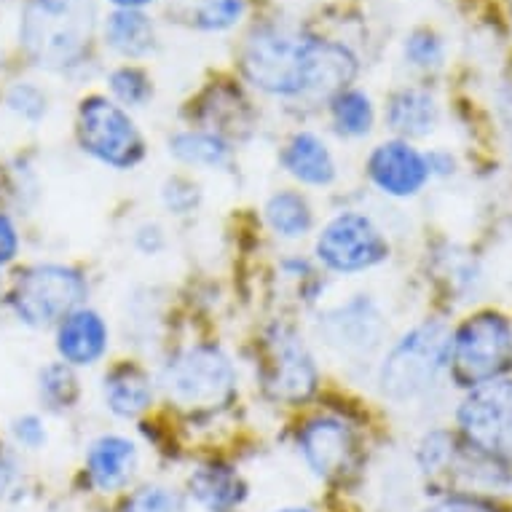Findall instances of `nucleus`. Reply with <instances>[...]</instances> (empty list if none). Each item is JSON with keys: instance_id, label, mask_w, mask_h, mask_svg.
Segmentation results:
<instances>
[{"instance_id": "1", "label": "nucleus", "mask_w": 512, "mask_h": 512, "mask_svg": "<svg viewBox=\"0 0 512 512\" xmlns=\"http://www.w3.org/2000/svg\"><path fill=\"white\" fill-rule=\"evenodd\" d=\"M242 68L252 86L274 97L333 100L357 76V57L344 43L261 27L244 46Z\"/></svg>"}, {"instance_id": "2", "label": "nucleus", "mask_w": 512, "mask_h": 512, "mask_svg": "<svg viewBox=\"0 0 512 512\" xmlns=\"http://www.w3.org/2000/svg\"><path fill=\"white\" fill-rule=\"evenodd\" d=\"M92 33V0H30L19 30L27 54L49 70L76 65L86 54Z\"/></svg>"}, {"instance_id": "3", "label": "nucleus", "mask_w": 512, "mask_h": 512, "mask_svg": "<svg viewBox=\"0 0 512 512\" xmlns=\"http://www.w3.org/2000/svg\"><path fill=\"white\" fill-rule=\"evenodd\" d=\"M451 341V330L437 319H427L405 333L381 362V395L392 403H413L427 395L440 373L451 365Z\"/></svg>"}, {"instance_id": "4", "label": "nucleus", "mask_w": 512, "mask_h": 512, "mask_svg": "<svg viewBox=\"0 0 512 512\" xmlns=\"http://www.w3.org/2000/svg\"><path fill=\"white\" fill-rule=\"evenodd\" d=\"M86 279L70 266L41 263L30 266L11 287V309L30 328H51L81 309L86 301Z\"/></svg>"}, {"instance_id": "5", "label": "nucleus", "mask_w": 512, "mask_h": 512, "mask_svg": "<svg viewBox=\"0 0 512 512\" xmlns=\"http://www.w3.org/2000/svg\"><path fill=\"white\" fill-rule=\"evenodd\" d=\"M164 389L172 403L191 411H210L234 397V365L218 346H191L167 362Z\"/></svg>"}, {"instance_id": "6", "label": "nucleus", "mask_w": 512, "mask_h": 512, "mask_svg": "<svg viewBox=\"0 0 512 512\" xmlns=\"http://www.w3.org/2000/svg\"><path fill=\"white\" fill-rule=\"evenodd\" d=\"M454 376L478 387L502 378L512 368V328L496 311H480L464 322L451 341Z\"/></svg>"}, {"instance_id": "7", "label": "nucleus", "mask_w": 512, "mask_h": 512, "mask_svg": "<svg viewBox=\"0 0 512 512\" xmlns=\"http://www.w3.org/2000/svg\"><path fill=\"white\" fill-rule=\"evenodd\" d=\"M78 143L105 167L132 169L145 159L143 135L121 105L108 97H86L78 108Z\"/></svg>"}, {"instance_id": "8", "label": "nucleus", "mask_w": 512, "mask_h": 512, "mask_svg": "<svg viewBox=\"0 0 512 512\" xmlns=\"http://www.w3.org/2000/svg\"><path fill=\"white\" fill-rule=\"evenodd\" d=\"M317 261L336 274H362L389 258L387 236L362 212H341L317 236Z\"/></svg>"}, {"instance_id": "9", "label": "nucleus", "mask_w": 512, "mask_h": 512, "mask_svg": "<svg viewBox=\"0 0 512 512\" xmlns=\"http://www.w3.org/2000/svg\"><path fill=\"white\" fill-rule=\"evenodd\" d=\"M459 427L480 454L512 459V381L496 378L470 389L459 405Z\"/></svg>"}, {"instance_id": "10", "label": "nucleus", "mask_w": 512, "mask_h": 512, "mask_svg": "<svg viewBox=\"0 0 512 512\" xmlns=\"http://www.w3.org/2000/svg\"><path fill=\"white\" fill-rule=\"evenodd\" d=\"M263 387L274 400L287 405L306 403L317 392V362L293 328H271L261 365Z\"/></svg>"}, {"instance_id": "11", "label": "nucleus", "mask_w": 512, "mask_h": 512, "mask_svg": "<svg viewBox=\"0 0 512 512\" xmlns=\"http://www.w3.org/2000/svg\"><path fill=\"white\" fill-rule=\"evenodd\" d=\"M384 314L370 295H352L319 317V336L346 357H368L384 341Z\"/></svg>"}, {"instance_id": "12", "label": "nucleus", "mask_w": 512, "mask_h": 512, "mask_svg": "<svg viewBox=\"0 0 512 512\" xmlns=\"http://www.w3.org/2000/svg\"><path fill=\"white\" fill-rule=\"evenodd\" d=\"M298 451L309 470L319 478H341L354 467L357 437L346 421L336 416H317L298 432Z\"/></svg>"}, {"instance_id": "13", "label": "nucleus", "mask_w": 512, "mask_h": 512, "mask_svg": "<svg viewBox=\"0 0 512 512\" xmlns=\"http://www.w3.org/2000/svg\"><path fill=\"white\" fill-rule=\"evenodd\" d=\"M368 175L381 194L408 199V196L419 194L421 188L427 185V156H421L405 140H389V143H381L376 151L370 153Z\"/></svg>"}, {"instance_id": "14", "label": "nucleus", "mask_w": 512, "mask_h": 512, "mask_svg": "<svg viewBox=\"0 0 512 512\" xmlns=\"http://www.w3.org/2000/svg\"><path fill=\"white\" fill-rule=\"evenodd\" d=\"M110 330L100 311L76 309L57 325V352L70 368H89L108 352Z\"/></svg>"}, {"instance_id": "15", "label": "nucleus", "mask_w": 512, "mask_h": 512, "mask_svg": "<svg viewBox=\"0 0 512 512\" xmlns=\"http://www.w3.org/2000/svg\"><path fill=\"white\" fill-rule=\"evenodd\" d=\"M137 464L140 454L129 437L102 435L86 451V472L92 486L102 494H113L129 486V480L135 478Z\"/></svg>"}, {"instance_id": "16", "label": "nucleus", "mask_w": 512, "mask_h": 512, "mask_svg": "<svg viewBox=\"0 0 512 512\" xmlns=\"http://www.w3.org/2000/svg\"><path fill=\"white\" fill-rule=\"evenodd\" d=\"M282 167L298 183L311 185V188H325L338 177L333 151L322 137L311 135V132H298L287 140L285 151H282Z\"/></svg>"}, {"instance_id": "17", "label": "nucleus", "mask_w": 512, "mask_h": 512, "mask_svg": "<svg viewBox=\"0 0 512 512\" xmlns=\"http://www.w3.org/2000/svg\"><path fill=\"white\" fill-rule=\"evenodd\" d=\"M153 403V381L135 362H121L105 376V405L121 419H135Z\"/></svg>"}, {"instance_id": "18", "label": "nucleus", "mask_w": 512, "mask_h": 512, "mask_svg": "<svg viewBox=\"0 0 512 512\" xmlns=\"http://www.w3.org/2000/svg\"><path fill=\"white\" fill-rule=\"evenodd\" d=\"M188 494L207 512H231L242 504L244 483L228 464H202L188 478Z\"/></svg>"}, {"instance_id": "19", "label": "nucleus", "mask_w": 512, "mask_h": 512, "mask_svg": "<svg viewBox=\"0 0 512 512\" xmlns=\"http://www.w3.org/2000/svg\"><path fill=\"white\" fill-rule=\"evenodd\" d=\"M437 110L435 97L424 89H400L389 97L387 121L397 135L403 137H427L435 132Z\"/></svg>"}, {"instance_id": "20", "label": "nucleus", "mask_w": 512, "mask_h": 512, "mask_svg": "<svg viewBox=\"0 0 512 512\" xmlns=\"http://www.w3.org/2000/svg\"><path fill=\"white\" fill-rule=\"evenodd\" d=\"M105 41L110 49H116L124 57H145L153 49L156 33H153V22L145 17L143 11L135 9H118L110 14L108 25H105Z\"/></svg>"}, {"instance_id": "21", "label": "nucleus", "mask_w": 512, "mask_h": 512, "mask_svg": "<svg viewBox=\"0 0 512 512\" xmlns=\"http://www.w3.org/2000/svg\"><path fill=\"white\" fill-rule=\"evenodd\" d=\"M169 153L188 167L223 169L231 161V148L212 132H180L169 140Z\"/></svg>"}, {"instance_id": "22", "label": "nucleus", "mask_w": 512, "mask_h": 512, "mask_svg": "<svg viewBox=\"0 0 512 512\" xmlns=\"http://www.w3.org/2000/svg\"><path fill=\"white\" fill-rule=\"evenodd\" d=\"M266 220L271 231L282 239H301L311 231L314 215L306 196L298 191H279L266 202Z\"/></svg>"}, {"instance_id": "23", "label": "nucleus", "mask_w": 512, "mask_h": 512, "mask_svg": "<svg viewBox=\"0 0 512 512\" xmlns=\"http://www.w3.org/2000/svg\"><path fill=\"white\" fill-rule=\"evenodd\" d=\"M330 116H333V126L341 137L349 140H360V137L370 135L376 113H373V102L360 89H344L330 100Z\"/></svg>"}, {"instance_id": "24", "label": "nucleus", "mask_w": 512, "mask_h": 512, "mask_svg": "<svg viewBox=\"0 0 512 512\" xmlns=\"http://www.w3.org/2000/svg\"><path fill=\"white\" fill-rule=\"evenodd\" d=\"M38 389H41V400L54 411H65L73 408L78 400V378L70 365L65 362H51L41 370L38 376Z\"/></svg>"}, {"instance_id": "25", "label": "nucleus", "mask_w": 512, "mask_h": 512, "mask_svg": "<svg viewBox=\"0 0 512 512\" xmlns=\"http://www.w3.org/2000/svg\"><path fill=\"white\" fill-rule=\"evenodd\" d=\"M108 84L113 97H116L121 105H126V108H143L145 102L153 97L151 81H148V76H145L140 68H129V65H124V68L113 70L108 78Z\"/></svg>"}, {"instance_id": "26", "label": "nucleus", "mask_w": 512, "mask_h": 512, "mask_svg": "<svg viewBox=\"0 0 512 512\" xmlns=\"http://www.w3.org/2000/svg\"><path fill=\"white\" fill-rule=\"evenodd\" d=\"M124 512H188L183 496L169 486H143L129 496L124 504Z\"/></svg>"}, {"instance_id": "27", "label": "nucleus", "mask_w": 512, "mask_h": 512, "mask_svg": "<svg viewBox=\"0 0 512 512\" xmlns=\"http://www.w3.org/2000/svg\"><path fill=\"white\" fill-rule=\"evenodd\" d=\"M196 25L202 30H228L239 22L242 0H196Z\"/></svg>"}, {"instance_id": "28", "label": "nucleus", "mask_w": 512, "mask_h": 512, "mask_svg": "<svg viewBox=\"0 0 512 512\" xmlns=\"http://www.w3.org/2000/svg\"><path fill=\"white\" fill-rule=\"evenodd\" d=\"M161 202L172 215H188L194 212L202 202V191L194 180H188L183 175L169 177L167 183L161 185Z\"/></svg>"}, {"instance_id": "29", "label": "nucleus", "mask_w": 512, "mask_h": 512, "mask_svg": "<svg viewBox=\"0 0 512 512\" xmlns=\"http://www.w3.org/2000/svg\"><path fill=\"white\" fill-rule=\"evenodd\" d=\"M405 59L413 68L429 70L443 62V43L429 30H416L405 38Z\"/></svg>"}, {"instance_id": "30", "label": "nucleus", "mask_w": 512, "mask_h": 512, "mask_svg": "<svg viewBox=\"0 0 512 512\" xmlns=\"http://www.w3.org/2000/svg\"><path fill=\"white\" fill-rule=\"evenodd\" d=\"M9 108L17 113V116H22L25 121H41L43 116H46V110H49V105H46V94L38 89V86L33 84H17L14 89L9 92Z\"/></svg>"}, {"instance_id": "31", "label": "nucleus", "mask_w": 512, "mask_h": 512, "mask_svg": "<svg viewBox=\"0 0 512 512\" xmlns=\"http://www.w3.org/2000/svg\"><path fill=\"white\" fill-rule=\"evenodd\" d=\"M14 437H17L19 445H25L30 451H38L46 445V427H43V421L33 413H27L22 419L14 421Z\"/></svg>"}, {"instance_id": "32", "label": "nucleus", "mask_w": 512, "mask_h": 512, "mask_svg": "<svg viewBox=\"0 0 512 512\" xmlns=\"http://www.w3.org/2000/svg\"><path fill=\"white\" fill-rule=\"evenodd\" d=\"M135 247L143 255H159L164 247H167V236H164V228L156 226V223H145L135 231Z\"/></svg>"}, {"instance_id": "33", "label": "nucleus", "mask_w": 512, "mask_h": 512, "mask_svg": "<svg viewBox=\"0 0 512 512\" xmlns=\"http://www.w3.org/2000/svg\"><path fill=\"white\" fill-rule=\"evenodd\" d=\"M19 252V234L17 226L11 223L9 215L0 212V269L9 266Z\"/></svg>"}, {"instance_id": "34", "label": "nucleus", "mask_w": 512, "mask_h": 512, "mask_svg": "<svg viewBox=\"0 0 512 512\" xmlns=\"http://www.w3.org/2000/svg\"><path fill=\"white\" fill-rule=\"evenodd\" d=\"M424 512H491L488 507L478 502H467V499H445V502L435 504Z\"/></svg>"}, {"instance_id": "35", "label": "nucleus", "mask_w": 512, "mask_h": 512, "mask_svg": "<svg viewBox=\"0 0 512 512\" xmlns=\"http://www.w3.org/2000/svg\"><path fill=\"white\" fill-rule=\"evenodd\" d=\"M429 175H451L454 172V159L448 153H429L427 156Z\"/></svg>"}, {"instance_id": "36", "label": "nucleus", "mask_w": 512, "mask_h": 512, "mask_svg": "<svg viewBox=\"0 0 512 512\" xmlns=\"http://www.w3.org/2000/svg\"><path fill=\"white\" fill-rule=\"evenodd\" d=\"M9 480H11V464L6 456L0 454V491L9 486Z\"/></svg>"}, {"instance_id": "37", "label": "nucleus", "mask_w": 512, "mask_h": 512, "mask_svg": "<svg viewBox=\"0 0 512 512\" xmlns=\"http://www.w3.org/2000/svg\"><path fill=\"white\" fill-rule=\"evenodd\" d=\"M110 3H116L118 9H135V11H140V9H143V6L153 3V0H110Z\"/></svg>"}, {"instance_id": "38", "label": "nucleus", "mask_w": 512, "mask_h": 512, "mask_svg": "<svg viewBox=\"0 0 512 512\" xmlns=\"http://www.w3.org/2000/svg\"><path fill=\"white\" fill-rule=\"evenodd\" d=\"M277 512H314V510H309V507H282V510Z\"/></svg>"}]
</instances>
